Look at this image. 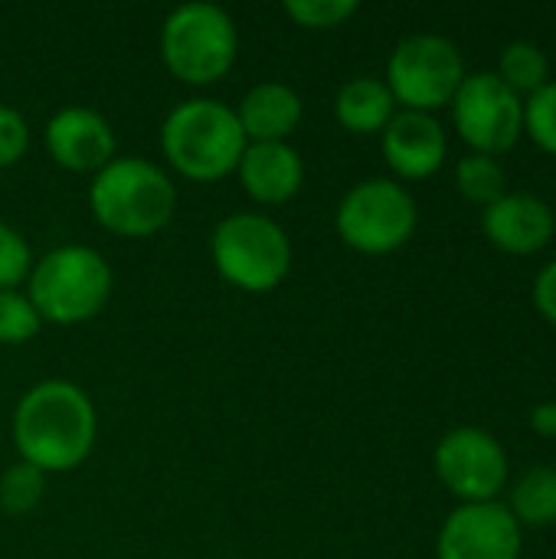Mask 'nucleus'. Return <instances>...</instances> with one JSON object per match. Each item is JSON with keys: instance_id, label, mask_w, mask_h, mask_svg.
<instances>
[{"instance_id": "obj_23", "label": "nucleus", "mask_w": 556, "mask_h": 559, "mask_svg": "<svg viewBox=\"0 0 556 559\" xmlns=\"http://www.w3.org/2000/svg\"><path fill=\"white\" fill-rule=\"evenodd\" d=\"M357 0H288L282 10L305 29H334L357 13Z\"/></svg>"}, {"instance_id": "obj_20", "label": "nucleus", "mask_w": 556, "mask_h": 559, "mask_svg": "<svg viewBox=\"0 0 556 559\" xmlns=\"http://www.w3.org/2000/svg\"><path fill=\"white\" fill-rule=\"evenodd\" d=\"M456 187H459V193L469 203H478L485 210V206H492L495 200H501L508 193L505 190L508 187V177H505V167L498 164V157L469 154L456 167Z\"/></svg>"}, {"instance_id": "obj_1", "label": "nucleus", "mask_w": 556, "mask_h": 559, "mask_svg": "<svg viewBox=\"0 0 556 559\" xmlns=\"http://www.w3.org/2000/svg\"><path fill=\"white\" fill-rule=\"evenodd\" d=\"M20 462L46 472H72L95 445V406L69 380H43L13 413Z\"/></svg>"}, {"instance_id": "obj_4", "label": "nucleus", "mask_w": 556, "mask_h": 559, "mask_svg": "<svg viewBox=\"0 0 556 559\" xmlns=\"http://www.w3.org/2000/svg\"><path fill=\"white\" fill-rule=\"evenodd\" d=\"M111 295V269L88 246H59L29 269V305L39 321L82 324L92 321Z\"/></svg>"}, {"instance_id": "obj_18", "label": "nucleus", "mask_w": 556, "mask_h": 559, "mask_svg": "<svg viewBox=\"0 0 556 559\" xmlns=\"http://www.w3.org/2000/svg\"><path fill=\"white\" fill-rule=\"evenodd\" d=\"M508 511L521 527H551L556 524V468H528L511 491Z\"/></svg>"}, {"instance_id": "obj_8", "label": "nucleus", "mask_w": 556, "mask_h": 559, "mask_svg": "<svg viewBox=\"0 0 556 559\" xmlns=\"http://www.w3.org/2000/svg\"><path fill=\"white\" fill-rule=\"evenodd\" d=\"M462 79L465 62L459 46L436 33H416L393 49L383 82L393 92L397 105H403L406 111L433 115L436 108L452 105Z\"/></svg>"}, {"instance_id": "obj_28", "label": "nucleus", "mask_w": 556, "mask_h": 559, "mask_svg": "<svg viewBox=\"0 0 556 559\" xmlns=\"http://www.w3.org/2000/svg\"><path fill=\"white\" fill-rule=\"evenodd\" d=\"M531 426L537 436H547V439H556V403H541L534 406L531 413Z\"/></svg>"}, {"instance_id": "obj_19", "label": "nucleus", "mask_w": 556, "mask_h": 559, "mask_svg": "<svg viewBox=\"0 0 556 559\" xmlns=\"http://www.w3.org/2000/svg\"><path fill=\"white\" fill-rule=\"evenodd\" d=\"M514 95L528 92L534 95L537 88H544L551 82V62H547V52L531 43V39H514L501 49V59H498V72H495Z\"/></svg>"}, {"instance_id": "obj_24", "label": "nucleus", "mask_w": 556, "mask_h": 559, "mask_svg": "<svg viewBox=\"0 0 556 559\" xmlns=\"http://www.w3.org/2000/svg\"><path fill=\"white\" fill-rule=\"evenodd\" d=\"M39 314L29 305L26 295L20 292H0V344H23L36 337L39 331Z\"/></svg>"}, {"instance_id": "obj_25", "label": "nucleus", "mask_w": 556, "mask_h": 559, "mask_svg": "<svg viewBox=\"0 0 556 559\" xmlns=\"http://www.w3.org/2000/svg\"><path fill=\"white\" fill-rule=\"evenodd\" d=\"M33 269V255H29V246L26 239L0 223V292H13Z\"/></svg>"}, {"instance_id": "obj_14", "label": "nucleus", "mask_w": 556, "mask_h": 559, "mask_svg": "<svg viewBox=\"0 0 556 559\" xmlns=\"http://www.w3.org/2000/svg\"><path fill=\"white\" fill-rule=\"evenodd\" d=\"M554 210L531 193H505L482 210V233L508 255H534L554 239Z\"/></svg>"}, {"instance_id": "obj_11", "label": "nucleus", "mask_w": 556, "mask_h": 559, "mask_svg": "<svg viewBox=\"0 0 556 559\" xmlns=\"http://www.w3.org/2000/svg\"><path fill=\"white\" fill-rule=\"evenodd\" d=\"M521 524L508 511V504L482 501L459 504L436 540L439 559H521Z\"/></svg>"}, {"instance_id": "obj_5", "label": "nucleus", "mask_w": 556, "mask_h": 559, "mask_svg": "<svg viewBox=\"0 0 556 559\" xmlns=\"http://www.w3.org/2000/svg\"><path fill=\"white\" fill-rule=\"evenodd\" d=\"M239 52L233 16L216 3H184L161 26V59L174 79L187 85L220 82Z\"/></svg>"}, {"instance_id": "obj_7", "label": "nucleus", "mask_w": 556, "mask_h": 559, "mask_svg": "<svg viewBox=\"0 0 556 559\" xmlns=\"http://www.w3.org/2000/svg\"><path fill=\"white\" fill-rule=\"evenodd\" d=\"M416 219L419 213L410 190L397 180L374 177L344 193L334 226L351 249L364 255H387L410 242Z\"/></svg>"}, {"instance_id": "obj_10", "label": "nucleus", "mask_w": 556, "mask_h": 559, "mask_svg": "<svg viewBox=\"0 0 556 559\" xmlns=\"http://www.w3.org/2000/svg\"><path fill=\"white\" fill-rule=\"evenodd\" d=\"M436 475L462 504L495 501L508 485L505 445L475 426L452 429L436 445Z\"/></svg>"}, {"instance_id": "obj_21", "label": "nucleus", "mask_w": 556, "mask_h": 559, "mask_svg": "<svg viewBox=\"0 0 556 559\" xmlns=\"http://www.w3.org/2000/svg\"><path fill=\"white\" fill-rule=\"evenodd\" d=\"M43 491H46V475L26 462H16L0 475V511L13 518L29 514L39 504Z\"/></svg>"}, {"instance_id": "obj_27", "label": "nucleus", "mask_w": 556, "mask_h": 559, "mask_svg": "<svg viewBox=\"0 0 556 559\" xmlns=\"http://www.w3.org/2000/svg\"><path fill=\"white\" fill-rule=\"evenodd\" d=\"M534 308H537L551 324H556V259L541 269V275H537V282H534Z\"/></svg>"}, {"instance_id": "obj_13", "label": "nucleus", "mask_w": 556, "mask_h": 559, "mask_svg": "<svg viewBox=\"0 0 556 559\" xmlns=\"http://www.w3.org/2000/svg\"><path fill=\"white\" fill-rule=\"evenodd\" d=\"M383 134V157L403 180H426L446 164V131L426 111H397Z\"/></svg>"}, {"instance_id": "obj_6", "label": "nucleus", "mask_w": 556, "mask_h": 559, "mask_svg": "<svg viewBox=\"0 0 556 559\" xmlns=\"http://www.w3.org/2000/svg\"><path fill=\"white\" fill-rule=\"evenodd\" d=\"M216 272L252 295L272 292L292 272V242L285 229L262 213L226 216L210 239Z\"/></svg>"}, {"instance_id": "obj_12", "label": "nucleus", "mask_w": 556, "mask_h": 559, "mask_svg": "<svg viewBox=\"0 0 556 559\" xmlns=\"http://www.w3.org/2000/svg\"><path fill=\"white\" fill-rule=\"evenodd\" d=\"M49 157L75 174H98L115 160V131L111 124L85 105H69L46 121L43 131Z\"/></svg>"}, {"instance_id": "obj_17", "label": "nucleus", "mask_w": 556, "mask_h": 559, "mask_svg": "<svg viewBox=\"0 0 556 559\" xmlns=\"http://www.w3.org/2000/svg\"><path fill=\"white\" fill-rule=\"evenodd\" d=\"M397 115V98L377 75H357L338 88L334 98V118L351 134H377L390 124Z\"/></svg>"}, {"instance_id": "obj_9", "label": "nucleus", "mask_w": 556, "mask_h": 559, "mask_svg": "<svg viewBox=\"0 0 556 559\" xmlns=\"http://www.w3.org/2000/svg\"><path fill=\"white\" fill-rule=\"evenodd\" d=\"M452 121L472 154L498 157L524 134V102L495 72H472L452 98Z\"/></svg>"}, {"instance_id": "obj_2", "label": "nucleus", "mask_w": 556, "mask_h": 559, "mask_svg": "<svg viewBox=\"0 0 556 559\" xmlns=\"http://www.w3.org/2000/svg\"><path fill=\"white\" fill-rule=\"evenodd\" d=\"M246 134L236 108L216 98L180 102L161 128V151L177 174L197 183L223 180L239 167L246 151Z\"/></svg>"}, {"instance_id": "obj_16", "label": "nucleus", "mask_w": 556, "mask_h": 559, "mask_svg": "<svg viewBox=\"0 0 556 559\" xmlns=\"http://www.w3.org/2000/svg\"><path fill=\"white\" fill-rule=\"evenodd\" d=\"M236 118L242 124L246 141L252 144L285 141L301 121V98L285 82H259L239 102Z\"/></svg>"}, {"instance_id": "obj_26", "label": "nucleus", "mask_w": 556, "mask_h": 559, "mask_svg": "<svg viewBox=\"0 0 556 559\" xmlns=\"http://www.w3.org/2000/svg\"><path fill=\"white\" fill-rule=\"evenodd\" d=\"M29 147V128L23 115L10 105H0V170L13 167Z\"/></svg>"}, {"instance_id": "obj_15", "label": "nucleus", "mask_w": 556, "mask_h": 559, "mask_svg": "<svg viewBox=\"0 0 556 559\" xmlns=\"http://www.w3.org/2000/svg\"><path fill=\"white\" fill-rule=\"evenodd\" d=\"M236 170L239 183L256 203H285L305 183V164L288 141L246 144Z\"/></svg>"}, {"instance_id": "obj_3", "label": "nucleus", "mask_w": 556, "mask_h": 559, "mask_svg": "<svg viewBox=\"0 0 556 559\" xmlns=\"http://www.w3.org/2000/svg\"><path fill=\"white\" fill-rule=\"evenodd\" d=\"M88 203L108 233L147 239L170 223L177 210V190L157 164L144 157H115L95 174Z\"/></svg>"}, {"instance_id": "obj_22", "label": "nucleus", "mask_w": 556, "mask_h": 559, "mask_svg": "<svg viewBox=\"0 0 556 559\" xmlns=\"http://www.w3.org/2000/svg\"><path fill=\"white\" fill-rule=\"evenodd\" d=\"M524 134L556 157V82H547L524 102Z\"/></svg>"}]
</instances>
